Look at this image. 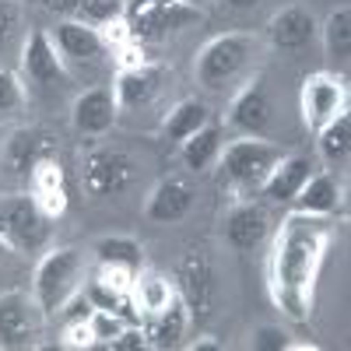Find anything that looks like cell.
I'll return each instance as SVG.
<instances>
[{
  "label": "cell",
  "mask_w": 351,
  "mask_h": 351,
  "mask_svg": "<svg viewBox=\"0 0 351 351\" xmlns=\"http://www.w3.org/2000/svg\"><path fill=\"white\" fill-rule=\"evenodd\" d=\"M330 243H334V225L324 215L291 211L274 232L267 256V295L295 324L313 316L316 285L327 263Z\"/></svg>",
  "instance_id": "obj_1"
},
{
  "label": "cell",
  "mask_w": 351,
  "mask_h": 351,
  "mask_svg": "<svg viewBox=\"0 0 351 351\" xmlns=\"http://www.w3.org/2000/svg\"><path fill=\"white\" fill-rule=\"evenodd\" d=\"M77 278H81V256H77V250H71V246L49 250L39 260L36 281H32V295H36L39 313H46V316L60 313L71 302V295L77 291Z\"/></svg>",
  "instance_id": "obj_2"
},
{
  "label": "cell",
  "mask_w": 351,
  "mask_h": 351,
  "mask_svg": "<svg viewBox=\"0 0 351 351\" xmlns=\"http://www.w3.org/2000/svg\"><path fill=\"white\" fill-rule=\"evenodd\" d=\"M123 18H127V28H130V39L144 46V43L165 39L169 32H176V28H183V25L200 21V11L186 8V4H176V0H130Z\"/></svg>",
  "instance_id": "obj_3"
},
{
  "label": "cell",
  "mask_w": 351,
  "mask_h": 351,
  "mask_svg": "<svg viewBox=\"0 0 351 351\" xmlns=\"http://www.w3.org/2000/svg\"><path fill=\"white\" fill-rule=\"evenodd\" d=\"M46 239V215L32 193L0 197V243L14 253H32Z\"/></svg>",
  "instance_id": "obj_4"
},
{
  "label": "cell",
  "mask_w": 351,
  "mask_h": 351,
  "mask_svg": "<svg viewBox=\"0 0 351 351\" xmlns=\"http://www.w3.org/2000/svg\"><path fill=\"white\" fill-rule=\"evenodd\" d=\"M172 285H176V295L183 299V306L190 313V324L211 316L215 299H218V281H215V271H211V260L204 256L200 250H190L180 260Z\"/></svg>",
  "instance_id": "obj_5"
},
{
  "label": "cell",
  "mask_w": 351,
  "mask_h": 351,
  "mask_svg": "<svg viewBox=\"0 0 351 351\" xmlns=\"http://www.w3.org/2000/svg\"><path fill=\"white\" fill-rule=\"evenodd\" d=\"M348 109V81L341 74L330 71H316L302 81L299 88V112H302V123L306 130H319L324 123H330L337 112Z\"/></svg>",
  "instance_id": "obj_6"
},
{
  "label": "cell",
  "mask_w": 351,
  "mask_h": 351,
  "mask_svg": "<svg viewBox=\"0 0 351 351\" xmlns=\"http://www.w3.org/2000/svg\"><path fill=\"white\" fill-rule=\"evenodd\" d=\"M250 53H253V39L243 32H228V36L211 39L197 56V81L208 88H221L225 81H232L246 67Z\"/></svg>",
  "instance_id": "obj_7"
},
{
  "label": "cell",
  "mask_w": 351,
  "mask_h": 351,
  "mask_svg": "<svg viewBox=\"0 0 351 351\" xmlns=\"http://www.w3.org/2000/svg\"><path fill=\"white\" fill-rule=\"evenodd\" d=\"M278 158H281V152L274 148V144L260 141V137H246V141H236V144L225 148L221 169L236 186L250 190V186H260L263 180H267V172L274 169Z\"/></svg>",
  "instance_id": "obj_8"
},
{
  "label": "cell",
  "mask_w": 351,
  "mask_h": 351,
  "mask_svg": "<svg viewBox=\"0 0 351 351\" xmlns=\"http://www.w3.org/2000/svg\"><path fill=\"white\" fill-rule=\"evenodd\" d=\"M137 176V165L123 152H95L84 165V186L92 197H116L123 193Z\"/></svg>",
  "instance_id": "obj_9"
},
{
  "label": "cell",
  "mask_w": 351,
  "mask_h": 351,
  "mask_svg": "<svg viewBox=\"0 0 351 351\" xmlns=\"http://www.w3.org/2000/svg\"><path fill=\"white\" fill-rule=\"evenodd\" d=\"M21 71H25L28 81H36V84H60V81L67 77V71H64V53L56 49L53 36L32 32V36L25 39Z\"/></svg>",
  "instance_id": "obj_10"
},
{
  "label": "cell",
  "mask_w": 351,
  "mask_h": 351,
  "mask_svg": "<svg viewBox=\"0 0 351 351\" xmlns=\"http://www.w3.org/2000/svg\"><path fill=\"white\" fill-rule=\"evenodd\" d=\"M36 309L21 291H8L0 295V348H25L32 344L36 330H39V319Z\"/></svg>",
  "instance_id": "obj_11"
},
{
  "label": "cell",
  "mask_w": 351,
  "mask_h": 351,
  "mask_svg": "<svg viewBox=\"0 0 351 351\" xmlns=\"http://www.w3.org/2000/svg\"><path fill=\"white\" fill-rule=\"evenodd\" d=\"M228 123L250 134V137H260L271 123V95L263 88V77H253L243 92L232 99V109H228Z\"/></svg>",
  "instance_id": "obj_12"
},
{
  "label": "cell",
  "mask_w": 351,
  "mask_h": 351,
  "mask_svg": "<svg viewBox=\"0 0 351 351\" xmlns=\"http://www.w3.org/2000/svg\"><path fill=\"white\" fill-rule=\"evenodd\" d=\"M28 183H32V197H36V204L43 208L46 218H56V215L67 211V176H64V165L53 155H46L32 165Z\"/></svg>",
  "instance_id": "obj_13"
},
{
  "label": "cell",
  "mask_w": 351,
  "mask_h": 351,
  "mask_svg": "<svg viewBox=\"0 0 351 351\" xmlns=\"http://www.w3.org/2000/svg\"><path fill=\"white\" fill-rule=\"evenodd\" d=\"M141 330H144V341H148V348H180L186 330H190V313L183 306V299L176 295L165 309L158 313H148V316H141Z\"/></svg>",
  "instance_id": "obj_14"
},
{
  "label": "cell",
  "mask_w": 351,
  "mask_h": 351,
  "mask_svg": "<svg viewBox=\"0 0 351 351\" xmlns=\"http://www.w3.org/2000/svg\"><path fill=\"white\" fill-rule=\"evenodd\" d=\"M316 172V165L306 158V155H288V158H278L274 169L267 172V180L260 183L263 197L267 200H278V204H291L295 193L302 190V183Z\"/></svg>",
  "instance_id": "obj_15"
},
{
  "label": "cell",
  "mask_w": 351,
  "mask_h": 351,
  "mask_svg": "<svg viewBox=\"0 0 351 351\" xmlns=\"http://www.w3.org/2000/svg\"><path fill=\"white\" fill-rule=\"evenodd\" d=\"M53 43H56V49L64 53V60H95V56L106 53V43L99 36V28L81 21V18H71V21L56 25L53 28Z\"/></svg>",
  "instance_id": "obj_16"
},
{
  "label": "cell",
  "mask_w": 351,
  "mask_h": 351,
  "mask_svg": "<svg viewBox=\"0 0 351 351\" xmlns=\"http://www.w3.org/2000/svg\"><path fill=\"white\" fill-rule=\"evenodd\" d=\"M116 112H120V106L109 88H88L74 99V127L81 134H106L116 123Z\"/></svg>",
  "instance_id": "obj_17"
},
{
  "label": "cell",
  "mask_w": 351,
  "mask_h": 351,
  "mask_svg": "<svg viewBox=\"0 0 351 351\" xmlns=\"http://www.w3.org/2000/svg\"><path fill=\"white\" fill-rule=\"evenodd\" d=\"M313 36H316V18H313V11H306V8H299V4L281 8V11L267 21V39H271V46H278V49H299V46H306Z\"/></svg>",
  "instance_id": "obj_18"
},
{
  "label": "cell",
  "mask_w": 351,
  "mask_h": 351,
  "mask_svg": "<svg viewBox=\"0 0 351 351\" xmlns=\"http://www.w3.org/2000/svg\"><path fill=\"white\" fill-rule=\"evenodd\" d=\"M267 232H271L267 208H263V204H253V200L239 204V208L228 215V221H225V236H228V243L236 250L260 246L263 239H267Z\"/></svg>",
  "instance_id": "obj_19"
},
{
  "label": "cell",
  "mask_w": 351,
  "mask_h": 351,
  "mask_svg": "<svg viewBox=\"0 0 351 351\" xmlns=\"http://www.w3.org/2000/svg\"><path fill=\"white\" fill-rule=\"evenodd\" d=\"M190 208H193V190H190L186 180H162L148 197V218L162 221V225L186 218Z\"/></svg>",
  "instance_id": "obj_20"
},
{
  "label": "cell",
  "mask_w": 351,
  "mask_h": 351,
  "mask_svg": "<svg viewBox=\"0 0 351 351\" xmlns=\"http://www.w3.org/2000/svg\"><path fill=\"white\" fill-rule=\"evenodd\" d=\"M172 299H176V285H172L165 274H158V271H141V267H137L134 285H130V306H134L137 319L148 316V313L165 309Z\"/></svg>",
  "instance_id": "obj_21"
},
{
  "label": "cell",
  "mask_w": 351,
  "mask_h": 351,
  "mask_svg": "<svg viewBox=\"0 0 351 351\" xmlns=\"http://www.w3.org/2000/svg\"><path fill=\"white\" fill-rule=\"evenodd\" d=\"M158 71L155 67H127V71H120V77H116V84H112V99H116V106L120 109H137V106H148L152 99H155V92H158Z\"/></svg>",
  "instance_id": "obj_22"
},
{
  "label": "cell",
  "mask_w": 351,
  "mask_h": 351,
  "mask_svg": "<svg viewBox=\"0 0 351 351\" xmlns=\"http://www.w3.org/2000/svg\"><path fill=\"white\" fill-rule=\"evenodd\" d=\"M291 204H295L299 211H306V215L330 218L337 211V204H341V186H337V180H334L330 172H313Z\"/></svg>",
  "instance_id": "obj_23"
},
{
  "label": "cell",
  "mask_w": 351,
  "mask_h": 351,
  "mask_svg": "<svg viewBox=\"0 0 351 351\" xmlns=\"http://www.w3.org/2000/svg\"><path fill=\"white\" fill-rule=\"evenodd\" d=\"M316 144H319V158H324L327 165H341L344 158H348V152H351V116H348V109L344 112H337L330 123H324L316 130Z\"/></svg>",
  "instance_id": "obj_24"
},
{
  "label": "cell",
  "mask_w": 351,
  "mask_h": 351,
  "mask_svg": "<svg viewBox=\"0 0 351 351\" xmlns=\"http://www.w3.org/2000/svg\"><path fill=\"white\" fill-rule=\"evenodd\" d=\"M221 152V130L211 127V123H204L193 137L183 141V162L190 172H204Z\"/></svg>",
  "instance_id": "obj_25"
},
{
  "label": "cell",
  "mask_w": 351,
  "mask_h": 351,
  "mask_svg": "<svg viewBox=\"0 0 351 351\" xmlns=\"http://www.w3.org/2000/svg\"><path fill=\"white\" fill-rule=\"evenodd\" d=\"M204 123H208V106L197 102V99H183L180 106L165 116V137L183 144V141L193 137Z\"/></svg>",
  "instance_id": "obj_26"
},
{
  "label": "cell",
  "mask_w": 351,
  "mask_h": 351,
  "mask_svg": "<svg viewBox=\"0 0 351 351\" xmlns=\"http://www.w3.org/2000/svg\"><path fill=\"white\" fill-rule=\"evenodd\" d=\"M324 49L334 64H348L351 53V8H337L324 21Z\"/></svg>",
  "instance_id": "obj_27"
},
{
  "label": "cell",
  "mask_w": 351,
  "mask_h": 351,
  "mask_svg": "<svg viewBox=\"0 0 351 351\" xmlns=\"http://www.w3.org/2000/svg\"><path fill=\"white\" fill-rule=\"evenodd\" d=\"M99 253V263H116V267H141V246L127 236H112V239H102L95 246Z\"/></svg>",
  "instance_id": "obj_28"
},
{
  "label": "cell",
  "mask_w": 351,
  "mask_h": 351,
  "mask_svg": "<svg viewBox=\"0 0 351 351\" xmlns=\"http://www.w3.org/2000/svg\"><path fill=\"white\" fill-rule=\"evenodd\" d=\"M46 155H49L46 141L36 137V134H18V137L11 141V165H14L18 172H32V165H36L39 158H46Z\"/></svg>",
  "instance_id": "obj_29"
},
{
  "label": "cell",
  "mask_w": 351,
  "mask_h": 351,
  "mask_svg": "<svg viewBox=\"0 0 351 351\" xmlns=\"http://www.w3.org/2000/svg\"><path fill=\"white\" fill-rule=\"evenodd\" d=\"M127 8H123V0H77V8L74 14H81V21L88 25H102V21H112V18H120Z\"/></svg>",
  "instance_id": "obj_30"
},
{
  "label": "cell",
  "mask_w": 351,
  "mask_h": 351,
  "mask_svg": "<svg viewBox=\"0 0 351 351\" xmlns=\"http://www.w3.org/2000/svg\"><path fill=\"white\" fill-rule=\"evenodd\" d=\"M25 92H21V77L14 71H0V120H8L11 112H18Z\"/></svg>",
  "instance_id": "obj_31"
},
{
  "label": "cell",
  "mask_w": 351,
  "mask_h": 351,
  "mask_svg": "<svg viewBox=\"0 0 351 351\" xmlns=\"http://www.w3.org/2000/svg\"><path fill=\"white\" fill-rule=\"evenodd\" d=\"M95 330H92V316L84 319H67L64 330V348H95Z\"/></svg>",
  "instance_id": "obj_32"
},
{
  "label": "cell",
  "mask_w": 351,
  "mask_h": 351,
  "mask_svg": "<svg viewBox=\"0 0 351 351\" xmlns=\"http://www.w3.org/2000/svg\"><path fill=\"white\" fill-rule=\"evenodd\" d=\"M14 25H18V8L11 4V0H0V43L11 36Z\"/></svg>",
  "instance_id": "obj_33"
},
{
  "label": "cell",
  "mask_w": 351,
  "mask_h": 351,
  "mask_svg": "<svg viewBox=\"0 0 351 351\" xmlns=\"http://www.w3.org/2000/svg\"><path fill=\"white\" fill-rule=\"evenodd\" d=\"M253 344L256 348H285V334L278 327H263V330H256Z\"/></svg>",
  "instance_id": "obj_34"
},
{
  "label": "cell",
  "mask_w": 351,
  "mask_h": 351,
  "mask_svg": "<svg viewBox=\"0 0 351 351\" xmlns=\"http://www.w3.org/2000/svg\"><path fill=\"white\" fill-rule=\"evenodd\" d=\"M46 4L56 11V8H60V11H74L77 8V0H46Z\"/></svg>",
  "instance_id": "obj_35"
},
{
  "label": "cell",
  "mask_w": 351,
  "mask_h": 351,
  "mask_svg": "<svg viewBox=\"0 0 351 351\" xmlns=\"http://www.w3.org/2000/svg\"><path fill=\"white\" fill-rule=\"evenodd\" d=\"M190 348H193V351H215V348H221V344H218V341H193Z\"/></svg>",
  "instance_id": "obj_36"
},
{
  "label": "cell",
  "mask_w": 351,
  "mask_h": 351,
  "mask_svg": "<svg viewBox=\"0 0 351 351\" xmlns=\"http://www.w3.org/2000/svg\"><path fill=\"white\" fill-rule=\"evenodd\" d=\"M225 4H232V8H250V4H256V0H225Z\"/></svg>",
  "instance_id": "obj_37"
},
{
  "label": "cell",
  "mask_w": 351,
  "mask_h": 351,
  "mask_svg": "<svg viewBox=\"0 0 351 351\" xmlns=\"http://www.w3.org/2000/svg\"><path fill=\"white\" fill-rule=\"evenodd\" d=\"M176 4H186V8H200V4H208V0H176Z\"/></svg>",
  "instance_id": "obj_38"
},
{
  "label": "cell",
  "mask_w": 351,
  "mask_h": 351,
  "mask_svg": "<svg viewBox=\"0 0 351 351\" xmlns=\"http://www.w3.org/2000/svg\"><path fill=\"white\" fill-rule=\"evenodd\" d=\"M0 256H4V243H0Z\"/></svg>",
  "instance_id": "obj_39"
}]
</instances>
